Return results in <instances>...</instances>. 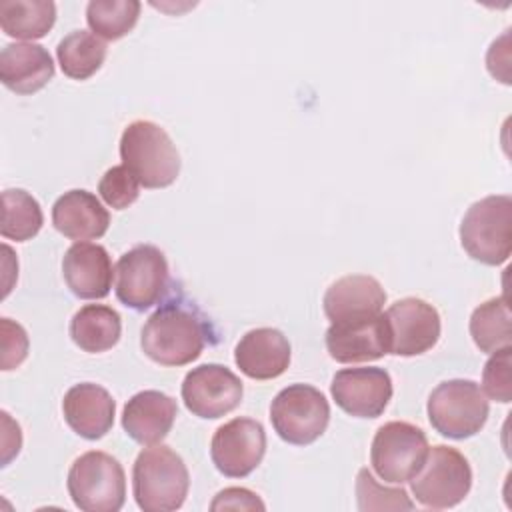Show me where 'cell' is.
Masks as SVG:
<instances>
[{
	"label": "cell",
	"instance_id": "cell-14",
	"mask_svg": "<svg viewBox=\"0 0 512 512\" xmlns=\"http://www.w3.org/2000/svg\"><path fill=\"white\" fill-rule=\"evenodd\" d=\"M334 402L350 416L378 418L392 400V378L384 368H342L330 384Z\"/></svg>",
	"mask_w": 512,
	"mask_h": 512
},
{
	"label": "cell",
	"instance_id": "cell-28",
	"mask_svg": "<svg viewBox=\"0 0 512 512\" xmlns=\"http://www.w3.org/2000/svg\"><path fill=\"white\" fill-rule=\"evenodd\" d=\"M140 10L142 4L138 0H90L86 22L98 38L118 40L136 26Z\"/></svg>",
	"mask_w": 512,
	"mask_h": 512
},
{
	"label": "cell",
	"instance_id": "cell-11",
	"mask_svg": "<svg viewBox=\"0 0 512 512\" xmlns=\"http://www.w3.org/2000/svg\"><path fill=\"white\" fill-rule=\"evenodd\" d=\"M184 406L198 418L214 420L238 408L244 386L242 380L222 364H200L192 368L180 388Z\"/></svg>",
	"mask_w": 512,
	"mask_h": 512
},
{
	"label": "cell",
	"instance_id": "cell-19",
	"mask_svg": "<svg viewBox=\"0 0 512 512\" xmlns=\"http://www.w3.org/2000/svg\"><path fill=\"white\" fill-rule=\"evenodd\" d=\"M290 342L276 328L248 330L234 348V362L252 380H272L286 372L290 364Z\"/></svg>",
	"mask_w": 512,
	"mask_h": 512
},
{
	"label": "cell",
	"instance_id": "cell-31",
	"mask_svg": "<svg viewBox=\"0 0 512 512\" xmlns=\"http://www.w3.org/2000/svg\"><path fill=\"white\" fill-rule=\"evenodd\" d=\"M512 350L502 348L492 352L482 370V392L496 402L508 404L512 400V374H510Z\"/></svg>",
	"mask_w": 512,
	"mask_h": 512
},
{
	"label": "cell",
	"instance_id": "cell-29",
	"mask_svg": "<svg viewBox=\"0 0 512 512\" xmlns=\"http://www.w3.org/2000/svg\"><path fill=\"white\" fill-rule=\"evenodd\" d=\"M356 500L362 512L368 510H412L414 502L410 500L404 488H388L380 484L368 468H362L356 476Z\"/></svg>",
	"mask_w": 512,
	"mask_h": 512
},
{
	"label": "cell",
	"instance_id": "cell-15",
	"mask_svg": "<svg viewBox=\"0 0 512 512\" xmlns=\"http://www.w3.org/2000/svg\"><path fill=\"white\" fill-rule=\"evenodd\" d=\"M324 342L330 358L340 364L370 362L390 354V332L384 314L330 324Z\"/></svg>",
	"mask_w": 512,
	"mask_h": 512
},
{
	"label": "cell",
	"instance_id": "cell-24",
	"mask_svg": "<svg viewBox=\"0 0 512 512\" xmlns=\"http://www.w3.org/2000/svg\"><path fill=\"white\" fill-rule=\"evenodd\" d=\"M56 22V4L52 0H2L0 28L4 34L20 40L46 36Z\"/></svg>",
	"mask_w": 512,
	"mask_h": 512
},
{
	"label": "cell",
	"instance_id": "cell-23",
	"mask_svg": "<svg viewBox=\"0 0 512 512\" xmlns=\"http://www.w3.org/2000/svg\"><path fill=\"white\" fill-rule=\"evenodd\" d=\"M122 334L120 314L106 304H86L70 320L72 342L90 354H100L118 344Z\"/></svg>",
	"mask_w": 512,
	"mask_h": 512
},
{
	"label": "cell",
	"instance_id": "cell-5",
	"mask_svg": "<svg viewBox=\"0 0 512 512\" xmlns=\"http://www.w3.org/2000/svg\"><path fill=\"white\" fill-rule=\"evenodd\" d=\"M66 488L82 512H118L126 500L124 468L106 452H84L72 462Z\"/></svg>",
	"mask_w": 512,
	"mask_h": 512
},
{
	"label": "cell",
	"instance_id": "cell-25",
	"mask_svg": "<svg viewBox=\"0 0 512 512\" xmlns=\"http://www.w3.org/2000/svg\"><path fill=\"white\" fill-rule=\"evenodd\" d=\"M106 52V44L96 34L74 30L58 42L56 58L64 76L72 80H88L104 64Z\"/></svg>",
	"mask_w": 512,
	"mask_h": 512
},
{
	"label": "cell",
	"instance_id": "cell-9",
	"mask_svg": "<svg viewBox=\"0 0 512 512\" xmlns=\"http://www.w3.org/2000/svg\"><path fill=\"white\" fill-rule=\"evenodd\" d=\"M170 284L166 256L152 244H138L124 252L114 266L116 298L132 310H148L158 304Z\"/></svg>",
	"mask_w": 512,
	"mask_h": 512
},
{
	"label": "cell",
	"instance_id": "cell-26",
	"mask_svg": "<svg viewBox=\"0 0 512 512\" xmlns=\"http://www.w3.org/2000/svg\"><path fill=\"white\" fill-rule=\"evenodd\" d=\"M470 336L480 352H496L512 344V316L506 296H496L474 308Z\"/></svg>",
	"mask_w": 512,
	"mask_h": 512
},
{
	"label": "cell",
	"instance_id": "cell-4",
	"mask_svg": "<svg viewBox=\"0 0 512 512\" xmlns=\"http://www.w3.org/2000/svg\"><path fill=\"white\" fill-rule=\"evenodd\" d=\"M460 244L476 262L504 264L512 252V198L494 194L474 202L460 222Z\"/></svg>",
	"mask_w": 512,
	"mask_h": 512
},
{
	"label": "cell",
	"instance_id": "cell-12",
	"mask_svg": "<svg viewBox=\"0 0 512 512\" xmlns=\"http://www.w3.org/2000/svg\"><path fill=\"white\" fill-rule=\"evenodd\" d=\"M266 454L264 426L254 418H234L216 428L210 458L228 478H244L258 468Z\"/></svg>",
	"mask_w": 512,
	"mask_h": 512
},
{
	"label": "cell",
	"instance_id": "cell-16",
	"mask_svg": "<svg viewBox=\"0 0 512 512\" xmlns=\"http://www.w3.org/2000/svg\"><path fill=\"white\" fill-rule=\"evenodd\" d=\"M62 276L74 296L82 300L106 298L114 280L108 250L92 242L72 244L62 258Z\"/></svg>",
	"mask_w": 512,
	"mask_h": 512
},
{
	"label": "cell",
	"instance_id": "cell-13",
	"mask_svg": "<svg viewBox=\"0 0 512 512\" xmlns=\"http://www.w3.org/2000/svg\"><path fill=\"white\" fill-rule=\"evenodd\" d=\"M390 332V354L418 356L436 346L440 338V314L422 298L396 300L384 312Z\"/></svg>",
	"mask_w": 512,
	"mask_h": 512
},
{
	"label": "cell",
	"instance_id": "cell-33",
	"mask_svg": "<svg viewBox=\"0 0 512 512\" xmlns=\"http://www.w3.org/2000/svg\"><path fill=\"white\" fill-rule=\"evenodd\" d=\"M264 502L248 488H224L216 494L210 510H264Z\"/></svg>",
	"mask_w": 512,
	"mask_h": 512
},
{
	"label": "cell",
	"instance_id": "cell-21",
	"mask_svg": "<svg viewBox=\"0 0 512 512\" xmlns=\"http://www.w3.org/2000/svg\"><path fill=\"white\" fill-rule=\"evenodd\" d=\"M54 76L50 52L34 42H12L0 52V80L16 94H34Z\"/></svg>",
	"mask_w": 512,
	"mask_h": 512
},
{
	"label": "cell",
	"instance_id": "cell-18",
	"mask_svg": "<svg viewBox=\"0 0 512 512\" xmlns=\"http://www.w3.org/2000/svg\"><path fill=\"white\" fill-rule=\"evenodd\" d=\"M66 424L86 440H98L110 432L116 416L112 394L94 382H80L66 390L62 400Z\"/></svg>",
	"mask_w": 512,
	"mask_h": 512
},
{
	"label": "cell",
	"instance_id": "cell-22",
	"mask_svg": "<svg viewBox=\"0 0 512 512\" xmlns=\"http://www.w3.org/2000/svg\"><path fill=\"white\" fill-rule=\"evenodd\" d=\"M54 228L70 240L84 242L102 238L110 226V214L96 194L68 190L52 206Z\"/></svg>",
	"mask_w": 512,
	"mask_h": 512
},
{
	"label": "cell",
	"instance_id": "cell-7",
	"mask_svg": "<svg viewBox=\"0 0 512 512\" xmlns=\"http://www.w3.org/2000/svg\"><path fill=\"white\" fill-rule=\"evenodd\" d=\"M472 488V468L462 452L446 444L428 448L420 470L410 478L418 504L444 510L460 504Z\"/></svg>",
	"mask_w": 512,
	"mask_h": 512
},
{
	"label": "cell",
	"instance_id": "cell-30",
	"mask_svg": "<svg viewBox=\"0 0 512 512\" xmlns=\"http://www.w3.org/2000/svg\"><path fill=\"white\" fill-rule=\"evenodd\" d=\"M98 194L110 208L124 210L138 200L140 182L134 178V174L124 164L112 166L100 178Z\"/></svg>",
	"mask_w": 512,
	"mask_h": 512
},
{
	"label": "cell",
	"instance_id": "cell-10",
	"mask_svg": "<svg viewBox=\"0 0 512 512\" xmlns=\"http://www.w3.org/2000/svg\"><path fill=\"white\" fill-rule=\"evenodd\" d=\"M428 448V438L422 428L392 420L376 430L370 446V464L380 480L404 484L420 470Z\"/></svg>",
	"mask_w": 512,
	"mask_h": 512
},
{
	"label": "cell",
	"instance_id": "cell-17",
	"mask_svg": "<svg viewBox=\"0 0 512 512\" xmlns=\"http://www.w3.org/2000/svg\"><path fill=\"white\" fill-rule=\"evenodd\" d=\"M386 302L382 284L368 274H350L332 282L322 298L326 318L336 322L362 320L380 314Z\"/></svg>",
	"mask_w": 512,
	"mask_h": 512
},
{
	"label": "cell",
	"instance_id": "cell-1",
	"mask_svg": "<svg viewBox=\"0 0 512 512\" xmlns=\"http://www.w3.org/2000/svg\"><path fill=\"white\" fill-rule=\"evenodd\" d=\"M208 342V322L190 302H164L142 326V352L160 366L194 362Z\"/></svg>",
	"mask_w": 512,
	"mask_h": 512
},
{
	"label": "cell",
	"instance_id": "cell-27",
	"mask_svg": "<svg viewBox=\"0 0 512 512\" xmlns=\"http://www.w3.org/2000/svg\"><path fill=\"white\" fill-rule=\"evenodd\" d=\"M44 224L38 200L22 188L2 192V236L6 240L26 242L34 238Z\"/></svg>",
	"mask_w": 512,
	"mask_h": 512
},
{
	"label": "cell",
	"instance_id": "cell-32",
	"mask_svg": "<svg viewBox=\"0 0 512 512\" xmlns=\"http://www.w3.org/2000/svg\"><path fill=\"white\" fill-rule=\"evenodd\" d=\"M2 328V370H12L28 356V334L10 318L0 320Z\"/></svg>",
	"mask_w": 512,
	"mask_h": 512
},
{
	"label": "cell",
	"instance_id": "cell-6",
	"mask_svg": "<svg viewBox=\"0 0 512 512\" xmlns=\"http://www.w3.org/2000/svg\"><path fill=\"white\" fill-rule=\"evenodd\" d=\"M432 428L452 440H464L478 434L490 414V404L480 384L474 380L452 378L440 382L426 404Z\"/></svg>",
	"mask_w": 512,
	"mask_h": 512
},
{
	"label": "cell",
	"instance_id": "cell-3",
	"mask_svg": "<svg viewBox=\"0 0 512 512\" xmlns=\"http://www.w3.org/2000/svg\"><path fill=\"white\" fill-rule=\"evenodd\" d=\"M120 158L144 188H166L180 174L176 144L160 124L150 120H134L124 128Z\"/></svg>",
	"mask_w": 512,
	"mask_h": 512
},
{
	"label": "cell",
	"instance_id": "cell-20",
	"mask_svg": "<svg viewBox=\"0 0 512 512\" xmlns=\"http://www.w3.org/2000/svg\"><path fill=\"white\" fill-rule=\"evenodd\" d=\"M178 416L176 400L160 390L136 392L122 410L124 432L142 446L160 444Z\"/></svg>",
	"mask_w": 512,
	"mask_h": 512
},
{
	"label": "cell",
	"instance_id": "cell-8",
	"mask_svg": "<svg viewBox=\"0 0 512 512\" xmlns=\"http://www.w3.org/2000/svg\"><path fill=\"white\" fill-rule=\"evenodd\" d=\"M270 422L284 442L308 446L326 432L330 404L318 388L310 384H290L274 396Z\"/></svg>",
	"mask_w": 512,
	"mask_h": 512
},
{
	"label": "cell",
	"instance_id": "cell-2",
	"mask_svg": "<svg viewBox=\"0 0 512 512\" xmlns=\"http://www.w3.org/2000/svg\"><path fill=\"white\" fill-rule=\"evenodd\" d=\"M190 488L188 468L170 446H146L132 468V494L144 512L178 510Z\"/></svg>",
	"mask_w": 512,
	"mask_h": 512
}]
</instances>
